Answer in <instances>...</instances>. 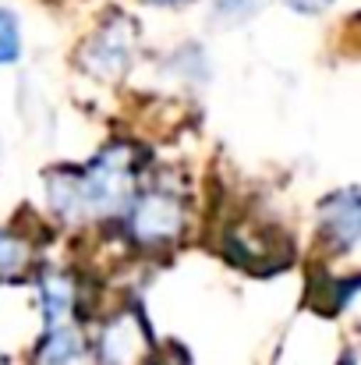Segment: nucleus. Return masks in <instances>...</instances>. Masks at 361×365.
<instances>
[{"mask_svg": "<svg viewBox=\"0 0 361 365\" xmlns=\"http://www.w3.org/2000/svg\"><path fill=\"white\" fill-rule=\"evenodd\" d=\"M152 4H184V0H152Z\"/></svg>", "mask_w": 361, "mask_h": 365, "instance_id": "9", "label": "nucleus"}, {"mask_svg": "<svg viewBox=\"0 0 361 365\" xmlns=\"http://www.w3.org/2000/svg\"><path fill=\"white\" fill-rule=\"evenodd\" d=\"M36 365H89V348H85L82 334H75L68 327H57L39 344Z\"/></svg>", "mask_w": 361, "mask_h": 365, "instance_id": "5", "label": "nucleus"}, {"mask_svg": "<svg viewBox=\"0 0 361 365\" xmlns=\"http://www.w3.org/2000/svg\"><path fill=\"white\" fill-rule=\"evenodd\" d=\"M323 238L333 242L337 252H347L358 242V199L355 192H340L323 206Z\"/></svg>", "mask_w": 361, "mask_h": 365, "instance_id": "4", "label": "nucleus"}, {"mask_svg": "<svg viewBox=\"0 0 361 365\" xmlns=\"http://www.w3.org/2000/svg\"><path fill=\"white\" fill-rule=\"evenodd\" d=\"M287 4H291L294 11H323L330 0H287Z\"/></svg>", "mask_w": 361, "mask_h": 365, "instance_id": "8", "label": "nucleus"}, {"mask_svg": "<svg viewBox=\"0 0 361 365\" xmlns=\"http://www.w3.org/2000/svg\"><path fill=\"white\" fill-rule=\"evenodd\" d=\"M131 36H135V29H131L124 18H117V25H110L107 32H100V36L89 43V50H85V68H93V71L103 75V78H117L120 71L127 68Z\"/></svg>", "mask_w": 361, "mask_h": 365, "instance_id": "3", "label": "nucleus"}, {"mask_svg": "<svg viewBox=\"0 0 361 365\" xmlns=\"http://www.w3.org/2000/svg\"><path fill=\"white\" fill-rule=\"evenodd\" d=\"M25 242L21 238H11L0 231V273H18L25 266Z\"/></svg>", "mask_w": 361, "mask_h": 365, "instance_id": "7", "label": "nucleus"}, {"mask_svg": "<svg viewBox=\"0 0 361 365\" xmlns=\"http://www.w3.org/2000/svg\"><path fill=\"white\" fill-rule=\"evenodd\" d=\"M21 53V32H18V21L11 11H0V64H11L18 61Z\"/></svg>", "mask_w": 361, "mask_h": 365, "instance_id": "6", "label": "nucleus"}, {"mask_svg": "<svg viewBox=\"0 0 361 365\" xmlns=\"http://www.w3.org/2000/svg\"><path fill=\"white\" fill-rule=\"evenodd\" d=\"M0 365H7V362H4V359H0Z\"/></svg>", "mask_w": 361, "mask_h": 365, "instance_id": "10", "label": "nucleus"}, {"mask_svg": "<svg viewBox=\"0 0 361 365\" xmlns=\"http://www.w3.org/2000/svg\"><path fill=\"white\" fill-rule=\"evenodd\" d=\"M184 227V210L170 192H145L131 210V231L142 242H174Z\"/></svg>", "mask_w": 361, "mask_h": 365, "instance_id": "1", "label": "nucleus"}, {"mask_svg": "<svg viewBox=\"0 0 361 365\" xmlns=\"http://www.w3.org/2000/svg\"><path fill=\"white\" fill-rule=\"evenodd\" d=\"M149 355L145 327L135 316H114L100 337V365H142Z\"/></svg>", "mask_w": 361, "mask_h": 365, "instance_id": "2", "label": "nucleus"}]
</instances>
